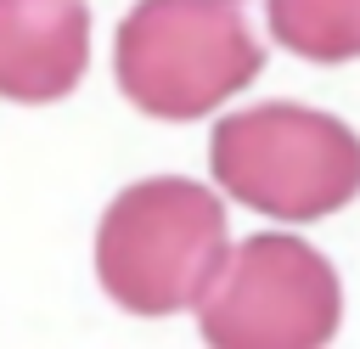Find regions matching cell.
Here are the masks:
<instances>
[{"label":"cell","mask_w":360,"mask_h":349,"mask_svg":"<svg viewBox=\"0 0 360 349\" xmlns=\"http://www.w3.org/2000/svg\"><path fill=\"white\" fill-rule=\"evenodd\" d=\"M225 253V203L186 174H152L124 186L96 231V276L107 298L129 315L197 310Z\"/></svg>","instance_id":"cell-1"},{"label":"cell","mask_w":360,"mask_h":349,"mask_svg":"<svg viewBox=\"0 0 360 349\" xmlns=\"http://www.w3.org/2000/svg\"><path fill=\"white\" fill-rule=\"evenodd\" d=\"M214 186L242 208L309 225L360 197V135L304 101H259L225 113L208 141Z\"/></svg>","instance_id":"cell-2"},{"label":"cell","mask_w":360,"mask_h":349,"mask_svg":"<svg viewBox=\"0 0 360 349\" xmlns=\"http://www.w3.org/2000/svg\"><path fill=\"white\" fill-rule=\"evenodd\" d=\"M264 51L248 28V0H135L112 39L118 90L169 124H191L248 90Z\"/></svg>","instance_id":"cell-3"},{"label":"cell","mask_w":360,"mask_h":349,"mask_svg":"<svg viewBox=\"0 0 360 349\" xmlns=\"http://www.w3.org/2000/svg\"><path fill=\"white\" fill-rule=\"evenodd\" d=\"M338 326V265L292 231H259L236 242L197 298V332L214 349H315L332 343Z\"/></svg>","instance_id":"cell-4"},{"label":"cell","mask_w":360,"mask_h":349,"mask_svg":"<svg viewBox=\"0 0 360 349\" xmlns=\"http://www.w3.org/2000/svg\"><path fill=\"white\" fill-rule=\"evenodd\" d=\"M90 68L84 0H0V101H62Z\"/></svg>","instance_id":"cell-5"},{"label":"cell","mask_w":360,"mask_h":349,"mask_svg":"<svg viewBox=\"0 0 360 349\" xmlns=\"http://www.w3.org/2000/svg\"><path fill=\"white\" fill-rule=\"evenodd\" d=\"M276 45L304 62L338 68L360 56V0H264Z\"/></svg>","instance_id":"cell-6"}]
</instances>
